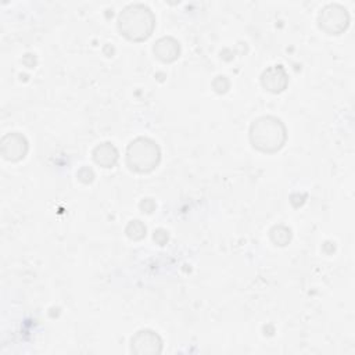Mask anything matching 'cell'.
I'll list each match as a JSON object with an SVG mask.
<instances>
[{
	"instance_id": "cell-1",
	"label": "cell",
	"mask_w": 355,
	"mask_h": 355,
	"mask_svg": "<svg viewBox=\"0 0 355 355\" xmlns=\"http://www.w3.org/2000/svg\"><path fill=\"white\" fill-rule=\"evenodd\" d=\"M252 146L262 153H276L286 141V128L275 116H262L254 121L250 129Z\"/></svg>"
},
{
	"instance_id": "cell-2",
	"label": "cell",
	"mask_w": 355,
	"mask_h": 355,
	"mask_svg": "<svg viewBox=\"0 0 355 355\" xmlns=\"http://www.w3.org/2000/svg\"><path fill=\"white\" fill-rule=\"evenodd\" d=\"M155 25V19L150 8L141 4L128 6L119 15L121 33L135 42L147 39Z\"/></svg>"
},
{
	"instance_id": "cell-3",
	"label": "cell",
	"mask_w": 355,
	"mask_h": 355,
	"mask_svg": "<svg viewBox=\"0 0 355 355\" xmlns=\"http://www.w3.org/2000/svg\"><path fill=\"white\" fill-rule=\"evenodd\" d=\"M161 158V151L157 143L147 137H137L128 146L126 164L128 166L140 173L153 171Z\"/></svg>"
},
{
	"instance_id": "cell-4",
	"label": "cell",
	"mask_w": 355,
	"mask_h": 355,
	"mask_svg": "<svg viewBox=\"0 0 355 355\" xmlns=\"http://www.w3.org/2000/svg\"><path fill=\"white\" fill-rule=\"evenodd\" d=\"M319 24H320V28L324 29L327 33L338 35L348 25V14L345 8L337 4H331V6H327L320 12Z\"/></svg>"
},
{
	"instance_id": "cell-5",
	"label": "cell",
	"mask_w": 355,
	"mask_h": 355,
	"mask_svg": "<svg viewBox=\"0 0 355 355\" xmlns=\"http://www.w3.org/2000/svg\"><path fill=\"white\" fill-rule=\"evenodd\" d=\"M161 349L162 341L153 330H140L132 337V351L136 354H158Z\"/></svg>"
},
{
	"instance_id": "cell-6",
	"label": "cell",
	"mask_w": 355,
	"mask_h": 355,
	"mask_svg": "<svg viewBox=\"0 0 355 355\" xmlns=\"http://www.w3.org/2000/svg\"><path fill=\"white\" fill-rule=\"evenodd\" d=\"M26 151H28V141L22 135L14 132V133H8L3 137L1 154L6 159L18 161L25 157Z\"/></svg>"
},
{
	"instance_id": "cell-7",
	"label": "cell",
	"mask_w": 355,
	"mask_h": 355,
	"mask_svg": "<svg viewBox=\"0 0 355 355\" xmlns=\"http://www.w3.org/2000/svg\"><path fill=\"white\" fill-rule=\"evenodd\" d=\"M262 85L266 90L272 92V93H279L283 92L287 86L288 78L287 73L284 71V68L282 65H275L268 68L263 73H262Z\"/></svg>"
},
{
	"instance_id": "cell-8",
	"label": "cell",
	"mask_w": 355,
	"mask_h": 355,
	"mask_svg": "<svg viewBox=\"0 0 355 355\" xmlns=\"http://www.w3.org/2000/svg\"><path fill=\"white\" fill-rule=\"evenodd\" d=\"M179 43L172 37H162L154 46V54L164 62H172L179 57Z\"/></svg>"
},
{
	"instance_id": "cell-9",
	"label": "cell",
	"mask_w": 355,
	"mask_h": 355,
	"mask_svg": "<svg viewBox=\"0 0 355 355\" xmlns=\"http://www.w3.org/2000/svg\"><path fill=\"white\" fill-rule=\"evenodd\" d=\"M93 158L103 168H111L118 159V150L111 143H103L94 148Z\"/></svg>"
},
{
	"instance_id": "cell-10",
	"label": "cell",
	"mask_w": 355,
	"mask_h": 355,
	"mask_svg": "<svg viewBox=\"0 0 355 355\" xmlns=\"http://www.w3.org/2000/svg\"><path fill=\"white\" fill-rule=\"evenodd\" d=\"M126 234L133 240H140L146 236V226L140 220H130L126 227Z\"/></svg>"
},
{
	"instance_id": "cell-11",
	"label": "cell",
	"mask_w": 355,
	"mask_h": 355,
	"mask_svg": "<svg viewBox=\"0 0 355 355\" xmlns=\"http://www.w3.org/2000/svg\"><path fill=\"white\" fill-rule=\"evenodd\" d=\"M276 230L280 233L279 237H273V243H276L277 245H286L288 241H290V237H291V233H290V229L284 227V226H276Z\"/></svg>"
}]
</instances>
